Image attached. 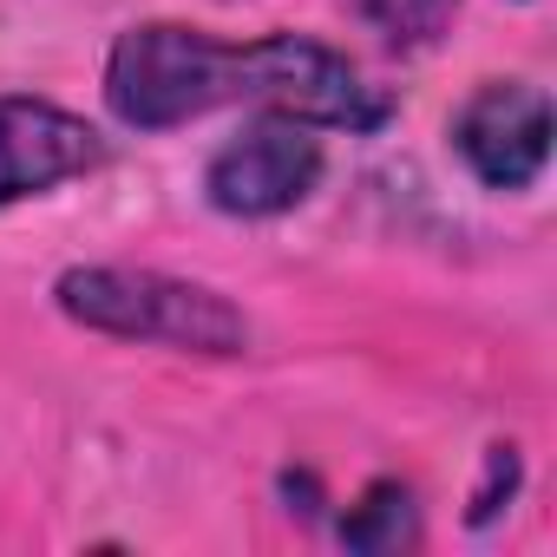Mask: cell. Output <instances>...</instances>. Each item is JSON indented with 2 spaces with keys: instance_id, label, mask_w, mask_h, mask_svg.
<instances>
[{
  "instance_id": "6da1fadb",
  "label": "cell",
  "mask_w": 557,
  "mask_h": 557,
  "mask_svg": "<svg viewBox=\"0 0 557 557\" xmlns=\"http://www.w3.org/2000/svg\"><path fill=\"white\" fill-rule=\"evenodd\" d=\"M112 112L138 132H171L184 119H203L216 106H269L302 125L335 132H374L387 119V99L329 47L275 34L256 47H223L197 27H132L112 47L106 66Z\"/></svg>"
},
{
  "instance_id": "7a4b0ae2",
  "label": "cell",
  "mask_w": 557,
  "mask_h": 557,
  "mask_svg": "<svg viewBox=\"0 0 557 557\" xmlns=\"http://www.w3.org/2000/svg\"><path fill=\"white\" fill-rule=\"evenodd\" d=\"M66 315L132 335V342H171V348H203V355H236L243 348V315L216 302L197 283H171L151 269H73L60 283Z\"/></svg>"
},
{
  "instance_id": "3957f363",
  "label": "cell",
  "mask_w": 557,
  "mask_h": 557,
  "mask_svg": "<svg viewBox=\"0 0 557 557\" xmlns=\"http://www.w3.org/2000/svg\"><path fill=\"white\" fill-rule=\"evenodd\" d=\"M315 177H322V145L309 138V125L269 112L210 158L203 184H210V203L230 216H275V210H296L315 190Z\"/></svg>"
},
{
  "instance_id": "277c9868",
  "label": "cell",
  "mask_w": 557,
  "mask_h": 557,
  "mask_svg": "<svg viewBox=\"0 0 557 557\" xmlns=\"http://www.w3.org/2000/svg\"><path fill=\"white\" fill-rule=\"evenodd\" d=\"M453 145L492 190H524L550 151V106L537 86L498 79V86L472 92V106L453 125Z\"/></svg>"
},
{
  "instance_id": "5b68a950",
  "label": "cell",
  "mask_w": 557,
  "mask_h": 557,
  "mask_svg": "<svg viewBox=\"0 0 557 557\" xmlns=\"http://www.w3.org/2000/svg\"><path fill=\"white\" fill-rule=\"evenodd\" d=\"M106 158L99 132L47 99H0V203L40 197Z\"/></svg>"
},
{
  "instance_id": "8992f818",
  "label": "cell",
  "mask_w": 557,
  "mask_h": 557,
  "mask_svg": "<svg viewBox=\"0 0 557 557\" xmlns=\"http://www.w3.org/2000/svg\"><path fill=\"white\" fill-rule=\"evenodd\" d=\"M348 14H361L374 34H387V40H400V47H420V40H433L446 21H453V8L459 0H342Z\"/></svg>"
}]
</instances>
